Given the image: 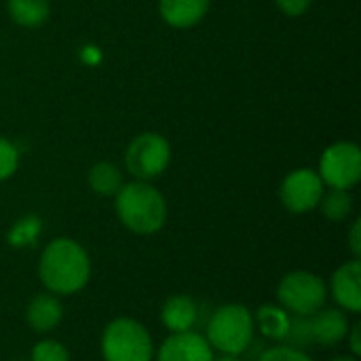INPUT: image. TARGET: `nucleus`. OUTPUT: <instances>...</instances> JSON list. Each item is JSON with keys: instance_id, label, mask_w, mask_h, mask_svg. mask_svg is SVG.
<instances>
[{"instance_id": "1", "label": "nucleus", "mask_w": 361, "mask_h": 361, "mask_svg": "<svg viewBox=\"0 0 361 361\" xmlns=\"http://www.w3.org/2000/svg\"><path fill=\"white\" fill-rule=\"evenodd\" d=\"M38 277L47 292L55 296L78 294L91 279V260L87 250L70 237L53 239L40 254Z\"/></svg>"}, {"instance_id": "2", "label": "nucleus", "mask_w": 361, "mask_h": 361, "mask_svg": "<svg viewBox=\"0 0 361 361\" xmlns=\"http://www.w3.org/2000/svg\"><path fill=\"white\" fill-rule=\"evenodd\" d=\"M114 209L121 224L142 237L157 235L167 222V201L150 182H125L114 195Z\"/></svg>"}, {"instance_id": "3", "label": "nucleus", "mask_w": 361, "mask_h": 361, "mask_svg": "<svg viewBox=\"0 0 361 361\" xmlns=\"http://www.w3.org/2000/svg\"><path fill=\"white\" fill-rule=\"evenodd\" d=\"M254 313L243 305L218 307L207 324L205 338L220 355H241L254 341Z\"/></svg>"}, {"instance_id": "4", "label": "nucleus", "mask_w": 361, "mask_h": 361, "mask_svg": "<svg viewBox=\"0 0 361 361\" xmlns=\"http://www.w3.org/2000/svg\"><path fill=\"white\" fill-rule=\"evenodd\" d=\"M104 361H152L154 345L152 336L140 322L131 317L112 319L102 334Z\"/></svg>"}, {"instance_id": "5", "label": "nucleus", "mask_w": 361, "mask_h": 361, "mask_svg": "<svg viewBox=\"0 0 361 361\" xmlns=\"http://www.w3.org/2000/svg\"><path fill=\"white\" fill-rule=\"evenodd\" d=\"M277 300L290 315L311 317L326 307V279L311 271H292L277 286Z\"/></svg>"}, {"instance_id": "6", "label": "nucleus", "mask_w": 361, "mask_h": 361, "mask_svg": "<svg viewBox=\"0 0 361 361\" xmlns=\"http://www.w3.org/2000/svg\"><path fill=\"white\" fill-rule=\"evenodd\" d=\"M171 163V146L165 135L144 131L135 135L125 150V169L142 182H152L163 176Z\"/></svg>"}, {"instance_id": "7", "label": "nucleus", "mask_w": 361, "mask_h": 361, "mask_svg": "<svg viewBox=\"0 0 361 361\" xmlns=\"http://www.w3.org/2000/svg\"><path fill=\"white\" fill-rule=\"evenodd\" d=\"M317 173L328 188L351 190L361 180V150L355 142H334L322 157Z\"/></svg>"}, {"instance_id": "8", "label": "nucleus", "mask_w": 361, "mask_h": 361, "mask_svg": "<svg viewBox=\"0 0 361 361\" xmlns=\"http://www.w3.org/2000/svg\"><path fill=\"white\" fill-rule=\"evenodd\" d=\"M324 192H326V186H324L319 173L309 167L290 171L279 186L281 205L290 214H298V216L317 209Z\"/></svg>"}, {"instance_id": "9", "label": "nucleus", "mask_w": 361, "mask_h": 361, "mask_svg": "<svg viewBox=\"0 0 361 361\" xmlns=\"http://www.w3.org/2000/svg\"><path fill=\"white\" fill-rule=\"evenodd\" d=\"M214 349L205 334L195 330L169 334L157 353V361H214Z\"/></svg>"}, {"instance_id": "10", "label": "nucleus", "mask_w": 361, "mask_h": 361, "mask_svg": "<svg viewBox=\"0 0 361 361\" xmlns=\"http://www.w3.org/2000/svg\"><path fill=\"white\" fill-rule=\"evenodd\" d=\"M330 294L336 300L338 309L345 313L357 315L361 311V262L360 258H353L349 262H343L332 279H330Z\"/></svg>"}, {"instance_id": "11", "label": "nucleus", "mask_w": 361, "mask_h": 361, "mask_svg": "<svg viewBox=\"0 0 361 361\" xmlns=\"http://www.w3.org/2000/svg\"><path fill=\"white\" fill-rule=\"evenodd\" d=\"M349 317L338 307H324L315 315H311V336L319 347H336L347 341L349 334Z\"/></svg>"}, {"instance_id": "12", "label": "nucleus", "mask_w": 361, "mask_h": 361, "mask_svg": "<svg viewBox=\"0 0 361 361\" xmlns=\"http://www.w3.org/2000/svg\"><path fill=\"white\" fill-rule=\"evenodd\" d=\"M63 319V305L59 296L51 292L36 294L25 309V322L36 334H49L53 332Z\"/></svg>"}, {"instance_id": "13", "label": "nucleus", "mask_w": 361, "mask_h": 361, "mask_svg": "<svg viewBox=\"0 0 361 361\" xmlns=\"http://www.w3.org/2000/svg\"><path fill=\"white\" fill-rule=\"evenodd\" d=\"M212 0H159V15L176 30L199 25L209 13Z\"/></svg>"}, {"instance_id": "14", "label": "nucleus", "mask_w": 361, "mask_h": 361, "mask_svg": "<svg viewBox=\"0 0 361 361\" xmlns=\"http://www.w3.org/2000/svg\"><path fill=\"white\" fill-rule=\"evenodd\" d=\"M199 319V309H197V302L186 296V294H176V296H169L165 302H163V309H161V322L163 326L176 334V332H188L195 328Z\"/></svg>"}, {"instance_id": "15", "label": "nucleus", "mask_w": 361, "mask_h": 361, "mask_svg": "<svg viewBox=\"0 0 361 361\" xmlns=\"http://www.w3.org/2000/svg\"><path fill=\"white\" fill-rule=\"evenodd\" d=\"M292 315L281 305H262L254 313V326L260 330V334L269 341L283 343L290 330Z\"/></svg>"}, {"instance_id": "16", "label": "nucleus", "mask_w": 361, "mask_h": 361, "mask_svg": "<svg viewBox=\"0 0 361 361\" xmlns=\"http://www.w3.org/2000/svg\"><path fill=\"white\" fill-rule=\"evenodd\" d=\"M8 17L21 27H38L47 23L51 15L49 0H8L6 2Z\"/></svg>"}, {"instance_id": "17", "label": "nucleus", "mask_w": 361, "mask_h": 361, "mask_svg": "<svg viewBox=\"0 0 361 361\" xmlns=\"http://www.w3.org/2000/svg\"><path fill=\"white\" fill-rule=\"evenodd\" d=\"M87 182L91 186V190L99 197H114L121 186L125 184L123 180V171L118 165L110 163V161H99L89 169Z\"/></svg>"}, {"instance_id": "18", "label": "nucleus", "mask_w": 361, "mask_h": 361, "mask_svg": "<svg viewBox=\"0 0 361 361\" xmlns=\"http://www.w3.org/2000/svg\"><path fill=\"white\" fill-rule=\"evenodd\" d=\"M317 207L330 222H345L353 214V195L351 190L328 188Z\"/></svg>"}, {"instance_id": "19", "label": "nucleus", "mask_w": 361, "mask_h": 361, "mask_svg": "<svg viewBox=\"0 0 361 361\" xmlns=\"http://www.w3.org/2000/svg\"><path fill=\"white\" fill-rule=\"evenodd\" d=\"M283 345L294 347V349H302V351H305L309 345H313V336H311V317L292 315L290 330H288V336H286Z\"/></svg>"}, {"instance_id": "20", "label": "nucleus", "mask_w": 361, "mask_h": 361, "mask_svg": "<svg viewBox=\"0 0 361 361\" xmlns=\"http://www.w3.org/2000/svg\"><path fill=\"white\" fill-rule=\"evenodd\" d=\"M32 361H70V353L66 349L63 343L53 341V338H44L38 341L32 349Z\"/></svg>"}, {"instance_id": "21", "label": "nucleus", "mask_w": 361, "mask_h": 361, "mask_svg": "<svg viewBox=\"0 0 361 361\" xmlns=\"http://www.w3.org/2000/svg\"><path fill=\"white\" fill-rule=\"evenodd\" d=\"M17 169H19V148L11 140L0 137V182L13 178Z\"/></svg>"}, {"instance_id": "22", "label": "nucleus", "mask_w": 361, "mask_h": 361, "mask_svg": "<svg viewBox=\"0 0 361 361\" xmlns=\"http://www.w3.org/2000/svg\"><path fill=\"white\" fill-rule=\"evenodd\" d=\"M258 361H315L307 351L302 349H294L288 345H279V347H271L267 351H262Z\"/></svg>"}, {"instance_id": "23", "label": "nucleus", "mask_w": 361, "mask_h": 361, "mask_svg": "<svg viewBox=\"0 0 361 361\" xmlns=\"http://www.w3.org/2000/svg\"><path fill=\"white\" fill-rule=\"evenodd\" d=\"M275 4L286 17H302L311 8L313 0H275Z\"/></svg>"}, {"instance_id": "24", "label": "nucleus", "mask_w": 361, "mask_h": 361, "mask_svg": "<svg viewBox=\"0 0 361 361\" xmlns=\"http://www.w3.org/2000/svg\"><path fill=\"white\" fill-rule=\"evenodd\" d=\"M349 250L353 254V258H360L361 256V220L357 218L349 231Z\"/></svg>"}, {"instance_id": "25", "label": "nucleus", "mask_w": 361, "mask_h": 361, "mask_svg": "<svg viewBox=\"0 0 361 361\" xmlns=\"http://www.w3.org/2000/svg\"><path fill=\"white\" fill-rule=\"evenodd\" d=\"M360 332H361V326L360 324H355V326H351V328H349V334H347V341H349V347H351V355H355V357H360L361 355Z\"/></svg>"}, {"instance_id": "26", "label": "nucleus", "mask_w": 361, "mask_h": 361, "mask_svg": "<svg viewBox=\"0 0 361 361\" xmlns=\"http://www.w3.org/2000/svg\"><path fill=\"white\" fill-rule=\"evenodd\" d=\"M214 361H243L239 355H220V357H214Z\"/></svg>"}, {"instance_id": "27", "label": "nucleus", "mask_w": 361, "mask_h": 361, "mask_svg": "<svg viewBox=\"0 0 361 361\" xmlns=\"http://www.w3.org/2000/svg\"><path fill=\"white\" fill-rule=\"evenodd\" d=\"M330 361H360L355 355H341V357H334V360Z\"/></svg>"}]
</instances>
